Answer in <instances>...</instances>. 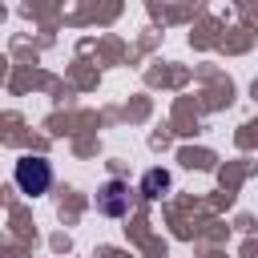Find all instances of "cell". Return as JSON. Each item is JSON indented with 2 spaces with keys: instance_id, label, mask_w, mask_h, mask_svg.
<instances>
[{
  "instance_id": "1",
  "label": "cell",
  "mask_w": 258,
  "mask_h": 258,
  "mask_svg": "<svg viewBox=\"0 0 258 258\" xmlns=\"http://www.w3.org/2000/svg\"><path fill=\"white\" fill-rule=\"evenodd\" d=\"M16 185H20L24 194L40 198V194L52 185V165H48L44 157H24V161H16Z\"/></svg>"
},
{
  "instance_id": "2",
  "label": "cell",
  "mask_w": 258,
  "mask_h": 258,
  "mask_svg": "<svg viewBox=\"0 0 258 258\" xmlns=\"http://www.w3.org/2000/svg\"><path fill=\"white\" fill-rule=\"evenodd\" d=\"M97 210L101 214H109V218H121L125 210H129V185L125 181H105V189L97 194Z\"/></svg>"
},
{
  "instance_id": "3",
  "label": "cell",
  "mask_w": 258,
  "mask_h": 258,
  "mask_svg": "<svg viewBox=\"0 0 258 258\" xmlns=\"http://www.w3.org/2000/svg\"><path fill=\"white\" fill-rule=\"evenodd\" d=\"M165 189H169V173H165V169H149V173L141 177V194H145V198H161Z\"/></svg>"
}]
</instances>
